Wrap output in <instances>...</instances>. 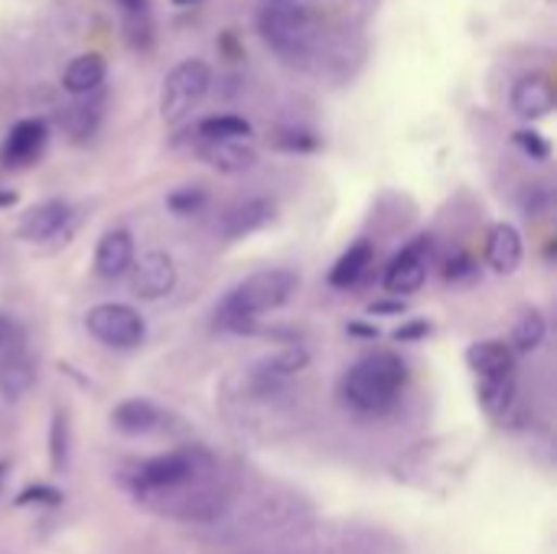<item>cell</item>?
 <instances>
[{
	"label": "cell",
	"instance_id": "obj_22",
	"mask_svg": "<svg viewBox=\"0 0 557 554\" xmlns=\"http://www.w3.org/2000/svg\"><path fill=\"white\" fill-rule=\"evenodd\" d=\"M196 134L202 140H248L251 124L242 114H209V118L199 121Z\"/></svg>",
	"mask_w": 557,
	"mask_h": 554
},
{
	"label": "cell",
	"instance_id": "obj_9",
	"mask_svg": "<svg viewBox=\"0 0 557 554\" xmlns=\"http://www.w3.org/2000/svg\"><path fill=\"white\" fill-rule=\"evenodd\" d=\"M46 144H49V124L39 118H26V121L10 127V134L0 147V163L10 170L29 167L42 157Z\"/></svg>",
	"mask_w": 557,
	"mask_h": 554
},
{
	"label": "cell",
	"instance_id": "obj_24",
	"mask_svg": "<svg viewBox=\"0 0 557 554\" xmlns=\"http://www.w3.org/2000/svg\"><path fill=\"white\" fill-rule=\"evenodd\" d=\"M480 402L490 415L503 418L512 402H516V379L506 376V379H480Z\"/></svg>",
	"mask_w": 557,
	"mask_h": 554
},
{
	"label": "cell",
	"instance_id": "obj_30",
	"mask_svg": "<svg viewBox=\"0 0 557 554\" xmlns=\"http://www.w3.org/2000/svg\"><path fill=\"white\" fill-rule=\"evenodd\" d=\"M33 503H39V506H59L62 503V493L52 490V487H29V490H23L16 496V506H33Z\"/></svg>",
	"mask_w": 557,
	"mask_h": 554
},
{
	"label": "cell",
	"instance_id": "obj_17",
	"mask_svg": "<svg viewBox=\"0 0 557 554\" xmlns=\"http://www.w3.org/2000/svg\"><path fill=\"white\" fill-rule=\"evenodd\" d=\"M199 157L219 173H245L258 163V150L245 140H202Z\"/></svg>",
	"mask_w": 557,
	"mask_h": 554
},
{
	"label": "cell",
	"instance_id": "obj_4",
	"mask_svg": "<svg viewBox=\"0 0 557 554\" xmlns=\"http://www.w3.org/2000/svg\"><path fill=\"white\" fill-rule=\"evenodd\" d=\"M212 85V69L202 59H183L163 82L160 114L166 124H183Z\"/></svg>",
	"mask_w": 557,
	"mask_h": 554
},
{
	"label": "cell",
	"instance_id": "obj_6",
	"mask_svg": "<svg viewBox=\"0 0 557 554\" xmlns=\"http://www.w3.org/2000/svg\"><path fill=\"white\" fill-rule=\"evenodd\" d=\"M85 327L98 343L114 346V349H134L147 336L144 317L127 304H98V307H91L88 317H85Z\"/></svg>",
	"mask_w": 557,
	"mask_h": 554
},
{
	"label": "cell",
	"instance_id": "obj_27",
	"mask_svg": "<svg viewBox=\"0 0 557 554\" xmlns=\"http://www.w3.org/2000/svg\"><path fill=\"white\" fill-rule=\"evenodd\" d=\"M274 144H277V150L310 153V150H317V147H320V137H317V134H310V131H304V127H284V131H277V134H274Z\"/></svg>",
	"mask_w": 557,
	"mask_h": 554
},
{
	"label": "cell",
	"instance_id": "obj_40",
	"mask_svg": "<svg viewBox=\"0 0 557 554\" xmlns=\"http://www.w3.org/2000/svg\"><path fill=\"white\" fill-rule=\"evenodd\" d=\"M268 3H290V0H268Z\"/></svg>",
	"mask_w": 557,
	"mask_h": 554
},
{
	"label": "cell",
	"instance_id": "obj_11",
	"mask_svg": "<svg viewBox=\"0 0 557 554\" xmlns=\"http://www.w3.org/2000/svg\"><path fill=\"white\" fill-rule=\"evenodd\" d=\"M307 362H310V353H307L300 343H297V346H284L281 353L261 359V362L251 369V382H255V389H261V392L277 389V385H284L287 379H294L297 372H304Z\"/></svg>",
	"mask_w": 557,
	"mask_h": 554
},
{
	"label": "cell",
	"instance_id": "obj_32",
	"mask_svg": "<svg viewBox=\"0 0 557 554\" xmlns=\"http://www.w3.org/2000/svg\"><path fill=\"white\" fill-rule=\"evenodd\" d=\"M428 333H431V323L418 320V323H408V327H401V330L395 333V340H398V343H408V340H421V336H428Z\"/></svg>",
	"mask_w": 557,
	"mask_h": 554
},
{
	"label": "cell",
	"instance_id": "obj_29",
	"mask_svg": "<svg viewBox=\"0 0 557 554\" xmlns=\"http://www.w3.org/2000/svg\"><path fill=\"white\" fill-rule=\"evenodd\" d=\"M166 206L176 216H193V212H199L206 206V193L199 186H183V189H176V193L166 196Z\"/></svg>",
	"mask_w": 557,
	"mask_h": 554
},
{
	"label": "cell",
	"instance_id": "obj_37",
	"mask_svg": "<svg viewBox=\"0 0 557 554\" xmlns=\"http://www.w3.org/2000/svg\"><path fill=\"white\" fill-rule=\"evenodd\" d=\"M349 333H359V336H375L372 327H349Z\"/></svg>",
	"mask_w": 557,
	"mask_h": 554
},
{
	"label": "cell",
	"instance_id": "obj_33",
	"mask_svg": "<svg viewBox=\"0 0 557 554\" xmlns=\"http://www.w3.org/2000/svg\"><path fill=\"white\" fill-rule=\"evenodd\" d=\"M463 274H473V261L470 258H457L447 264V281H460Z\"/></svg>",
	"mask_w": 557,
	"mask_h": 554
},
{
	"label": "cell",
	"instance_id": "obj_34",
	"mask_svg": "<svg viewBox=\"0 0 557 554\" xmlns=\"http://www.w3.org/2000/svg\"><path fill=\"white\" fill-rule=\"evenodd\" d=\"M219 42H222V52H225L228 59H242V46H238L235 33H222V36H219Z\"/></svg>",
	"mask_w": 557,
	"mask_h": 554
},
{
	"label": "cell",
	"instance_id": "obj_14",
	"mask_svg": "<svg viewBox=\"0 0 557 554\" xmlns=\"http://www.w3.org/2000/svg\"><path fill=\"white\" fill-rule=\"evenodd\" d=\"M467 366L480 379H506L516 372V353L503 340H480L467 349Z\"/></svg>",
	"mask_w": 557,
	"mask_h": 554
},
{
	"label": "cell",
	"instance_id": "obj_26",
	"mask_svg": "<svg viewBox=\"0 0 557 554\" xmlns=\"http://www.w3.org/2000/svg\"><path fill=\"white\" fill-rule=\"evenodd\" d=\"M49 460H52V470H65L69 464V421L62 411H55L49 424Z\"/></svg>",
	"mask_w": 557,
	"mask_h": 554
},
{
	"label": "cell",
	"instance_id": "obj_10",
	"mask_svg": "<svg viewBox=\"0 0 557 554\" xmlns=\"http://www.w3.org/2000/svg\"><path fill=\"white\" fill-rule=\"evenodd\" d=\"M134 268V238L124 229H111L98 238L95 248V274L104 281H117Z\"/></svg>",
	"mask_w": 557,
	"mask_h": 554
},
{
	"label": "cell",
	"instance_id": "obj_5",
	"mask_svg": "<svg viewBox=\"0 0 557 554\" xmlns=\"http://www.w3.org/2000/svg\"><path fill=\"white\" fill-rule=\"evenodd\" d=\"M212 467V457L202 447H180L160 457H150L137 467V487L140 490H180L193 483L199 473Z\"/></svg>",
	"mask_w": 557,
	"mask_h": 554
},
{
	"label": "cell",
	"instance_id": "obj_39",
	"mask_svg": "<svg viewBox=\"0 0 557 554\" xmlns=\"http://www.w3.org/2000/svg\"><path fill=\"white\" fill-rule=\"evenodd\" d=\"M176 7H186V3H196V0H173Z\"/></svg>",
	"mask_w": 557,
	"mask_h": 554
},
{
	"label": "cell",
	"instance_id": "obj_35",
	"mask_svg": "<svg viewBox=\"0 0 557 554\" xmlns=\"http://www.w3.org/2000/svg\"><path fill=\"white\" fill-rule=\"evenodd\" d=\"M405 304L401 300H385V304H372V313H401Z\"/></svg>",
	"mask_w": 557,
	"mask_h": 554
},
{
	"label": "cell",
	"instance_id": "obj_25",
	"mask_svg": "<svg viewBox=\"0 0 557 554\" xmlns=\"http://www.w3.org/2000/svg\"><path fill=\"white\" fill-rule=\"evenodd\" d=\"M98 118H101V104L98 101H82V104H72L65 114H62V124H65V131L75 137V140H82V137H88L95 127H98Z\"/></svg>",
	"mask_w": 557,
	"mask_h": 554
},
{
	"label": "cell",
	"instance_id": "obj_13",
	"mask_svg": "<svg viewBox=\"0 0 557 554\" xmlns=\"http://www.w3.org/2000/svg\"><path fill=\"white\" fill-rule=\"evenodd\" d=\"M512 111L525 121H539L555 111V88L545 75H522L512 85Z\"/></svg>",
	"mask_w": 557,
	"mask_h": 554
},
{
	"label": "cell",
	"instance_id": "obj_36",
	"mask_svg": "<svg viewBox=\"0 0 557 554\" xmlns=\"http://www.w3.org/2000/svg\"><path fill=\"white\" fill-rule=\"evenodd\" d=\"M16 202V193L13 189H0V206H13Z\"/></svg>",
	"mask_w": 557,
	"mask_h": 554
},
{
	"label": "cell",
	"instance_id": "obj_20",
	"mask_svg": "<svg viewBox=\"0 0 557 554\" xmlns=\"http://www.w3.org/2000/svg\"><path fill=\"white\" fill-rule=\"evenodd\" d=\"M104 82V59L98 56V52H82V56H75L69 65H65V72H62V85H65V91H72V95H91V91H98V85Z\"/></svg>",
	"mask_w": 557,
	"mask_h": 554
},
{
	"label": "cell",
	"instance_id": "obj_2",
	"mask_svg": "<svg viewBox=\"0 0 557 554\" xmlns=\"http://www.w3.org/2000/svg\"><path fill=\"white\" fill-rule=\"evenodd\" d=\"M405 382H408V366L395 353H372L349 369L343 382V395L356 411L382 415L398 402Z\"/></svg>",
	"mask_w": 557,
	"mask_h": 554
},
{
	"label": "cell",
	"instance_id": "obj_18",
	"mask_svg": "<svg viewBox=\"0 0 557 554\" xmlns=\"http://www.w3.org/2000/svg\"><path fill=\"white\" fill-rule=\"evenodd\" d=\"M33 382H36V359L23 346L0 359V395L7 402L23 398L33 389Z\"/></svg>",
	"mask_w": 557,
	"mask_h": 554
},
{
	"label": "cell",
	"instance_id": "obj_28",
	"mask_svg": "<svg viewBox=\"0 0 557 554\" xmlns=\"http://www.w3.org/2000/svg\"><path fill=\"white\" fill-rule=\"evenodd\" d=\"M512 144H516L522 153H529L532 160H548V157H552V144H548V137H545V134H539V131H532V127L516 131V134H512Z\"/></svg>",
	"mask_w": 557,
	"mask_h": 554
},
{
	"label": "cell",
	"instance_id": "obj_3",
	"mask_svg": "<svg viewBox=\"0 0 557 554\" xmlns=\"http://www.w3.org/2000/svg\"><path fill=\"white\" fill-rule=\"evenodd\" d=\"M317 13L307 7H294V3H268L258 13V33L261 39L281 52L284 59H300L307 49H313L317 42Z\"/></svg>",
	"mask_w": 557,
	"mask_h": 554
},
{
	"label": "cell",
	"instance_id": "obj_23",
	"mask_svg": "<svg viewBox=\"0 0 557 554\" xmlns=\"http://www.w3.org/2000/svg\"><path fill=\"white\" fill-rule=\"evenodd\" d=\"M545 336H548L545 317H542L539 310H529V313L516 323L509 349H512V353H535V349L545 343Z\"/></svg>",
	"mask_w": 557,
	"mask_h": 554
},
{
	"label": "cell",
	"instance_id": "obj_19",
	"mask_svg": "<svg viewBox=\"0 0 557 554\" xmlns=\"http://www.w3.org/2000/svg\"><path fill=\"white\" fill-rule=\"evenodd\" d=\"M111 424L121 431V434H131V438H140V434H150L163 424V415L157 405H150L147 398H127L121 402L114 411H111Z\"/></svg>",
	"mask_w": 557,
	"mask_h": 554
},
{
	"label": "cell",
	"instance_id": "obj_7",
	"mask_svg": "<svg viewBox=\"0 0 557 554\" xmlns=\"http://www.w3.org/2000/svg\"><path fill=\"white\" fill-rule=\"evenodd\" d=\"M176 287V264L166 251H147L131 268V294L137 300H163Z\"/></svg>",
	"mask_w": 557,
	"mask_h": 554
},
{
	"label": "cell",
	"instance_id": "obj_15",
	"mask_svg": "<svg viewBox=\"0 0 557 554\" xmlns=\"http://www.w3.org/2000/svg\"><path fill=\"white\" fill-rule=\"evenodd\" d=\"M274 219V202L271 199H245V202H238V206H232L225 216H222V225H219V232L225 235V238H245V235H251V232H258V229H264L268 222Z\"/></svg>",
	"mask_w": 557,
	"mask_h": 554
},
{
	"label": "cell",
	"instance_id": "obj_8",
	"mask_svg": "<svg viewBox=\"0 0 557 554\" xmlns=\"http://www.w3.org/2000/svg\"><path fill=\"white\" fill-rule=\"evenodd\" d=\"M428 251H431L428 238H418L408 248H401L385 271V291L395 297L418 294L428 281Z\"/></svg>",
	"mask_w": 557,
	"mask_h": 554
},
{
	"label": "cell",
	"instance_id": "obj_16",
	"mask_svg": "<svg viewBox=\"0 0 557 554\" xmlns=\"http://www.w3.org/2000/svg\"><path fill=\"white\" fill-rule=\"evenodd\" d=\"M522 255H525V248H522L519 229L509 225V222L493 225V232H490V238H486V264H490L496 274H512V271L522 264Z\"/></svg>",
	"mask_w": 557,
	"mask_h": 554
},
{
	"label": "cell",
	"instance_id": "obj_12",
	"mask_svg": "<svg viewBox=\"0 0 557 554\" xmlns=\"http://www.w3.org/2000/svg\"><path fill=\"white\" fill-rule=\"evenodd\" d=\"M69 219H72L69 202L46 199V202H39V206H33V209L23 212V219H20V238H26V242H49V238H55L69 225Z\"/></svg>",
	"mask_w": 557,
	"mask_h": 554
},
{
	"label": "cell",
	"instance_id": "obj_38",
	"mask_svg": "<svg viewBox=\"0 0 557 554\" xmlns=\"http://www.w3.org/2000/svg\"><path fill=\"white\" fill-rule=\"evenodd\" d=\"M3 477H7V464H0V487H3Z\"/></svg>",
	"mask_w": 557,
	"mask_h": 554
},
{
	"label": "cell",
	"instance_id": "obj_21",
	"mask_svg": "<svg viewBox=\"0 0 557 554\" xmlns=\"http://www.w3.org/2000/svg\"><path fill=\"white\" fill-rule=\"evenodd\" d=\"M372 258H375V248H372V242H369V238H362V242L349 245V251H343V255H339V261L333 264V271H330V284H333V287H339V291L356 287V284L362 281V274L369 271Z\"/></svg>",
	"mask_w": 557,
	"mask_h": 554
},
{
	"label": "cell",
	"instance_id": "obj_1",
	"mask_svg": "<svg viewBox=\"0 0 557 554\" xmlns=\"http://www.w3.org/2000/svg\"><path fill=\"white\" fill-rule=\"evenodd\" d=\"M297 287H300L297 271H287V268L258 271L222 297V304L215 307V323L232 333H251L255 320L261 313L284 307L297 294Z\"/></svg>",
	"mask_w": 557,
	"mask_h": 554
},
{
	"label": "cell",
	"instance_id": "obj_31",
	"mask_svg": "<svg viewBox=\"0 0 557 554\" xmlns=\"http://www.w3.org/2000/svg\"><path fill=\"white\" fill-rule=\"evenodd\" d=\"M20 323L10 313H0V359L10 356L13 349H20Z\"/></svg>",
	"mask_w": 557,
	"mask_h": 554
}]
</instances>
